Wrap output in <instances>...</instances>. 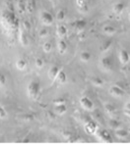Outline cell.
Segmentation results:
<instances>
[{"label":"cell","instance_id":"1","mask_svg":"<svg viewBox=\"0 0 130 146\" xmlns=\"http://www.w3.org/2000/svg\"><path fill=\"white\" fill-rule=\"evenodd\" d=\"M28 95L31 99H37L41 92V84L38 80H32L27 87Z\"/></svg>","mask_w":130,"mask_h":146},{"label":"cell","instance_id":"2","mask_svg":"<svg viewBox=\"0 0 130 146\" xmlns=\"http://www.w3.org/2000/svg\"><path fill=\"white\" fill-rule=\"evenodd\" d=\"M2 19H3V22L7 25V27L9 28L13 29L15 30L17 27V21H16V18L15 16L12 14V13L8 12V11H5L3 13V16H2Z\"/></svg>","mask_w":130,"mask_h":146},{"label":"cell","instance_id":"3","mask_svg":"<svg viewBox=\"0 0 130 146\" xmlns=\"http://www.w3.org/2000/svg\"><path fill=\"white\" fill-rule=\"evenodd\" d=\"M97 132H98L99 139L102 140L103 142H106V143L113 142V138H111V133L107 131H106V129H100V131H97Z\"/></svg>","mask_w":130,"mask_h":146},{"label":"cell","instance_id":"4","mask_svg":"<svg viewBox=\"0 0 130 146\" xmlns=\"http://www.w3.org/2000/svg\"><path fill=\"white\" fill-rule=\"evenodd\" d=\"M80 104H81V106L84 108L85 110H87V111H93L94 110L93 101L90 100L86 96H83V97L80 98Z\"/></svg>","mask_w":130,"mask_h":146},{"label":"cell","instance_id":"5","mask_svg":"<svg viewBox=\"0 0 130 146\" xmlns=\"http://www.w3.org/2000/svg\"><path fill=\"white\" fill-rule=\"evenodd\" d=\"M41 20H42V23L44 24V26H50V25H52L53 21H54L53 16L51 15L50 13L46 12V11H44V12L42 13Z\"/></svg>","mask_w":130,"mask_h":146},{"label":"cell","instance_id":"6","mask_svg":"<svg viewBox=\"0 0 130 146\" xmlns=\"http://www.w3.org/2000/svg\"><path fill=\"white\" fill-rule=\"evenodd\" d=\"M100 64H101L102 69L107 72L111 71V69H113V60L109 57H103Z\"/></svg>","mask_w":130,"mask_h":146},{"label":"cell","instance_id":"7","mask_svg":"<svg viewBox=\"0 0 130 146\" xmlns=\"http://www.w3.org/2000/svg\"><path fill=\"white\" fill-rule=\"evenodd\" d=\"M109 92L113 97H122L124 95V90L122 88H120L119 86H117V85H113V86L109 87Z\"/></svg>","mask_w":130,"mask_h":146},{"label":"cell","instance_id":"8","mask_svg":"<svg viewBox=\"0 0 130 146\" xmlns=\"http://www.w3.org/2000/svg\"><path fill=\"white\" fill-rule=\"evenodd\" d=\"M85 131L89 134H94L98 131V125L93 121H89L85 123Z\"/></svg>","mask_w":130,"mask_h":146},{"label":"cell","instance_id":"9","mask_svg":"<svg viewBox=\"0 0 130 146\" xmlns=\"http://www.w3.org/2000/svg\"><path fill=\"white\" fill-rule=\"evenodd\" d=\"M119 61H120V63H121L122 65L128 64L129 61H130L129 53L127 52L126 50H124V49L119 52Z\"/></svg>","mask_w":130,"mask_h":146},{"label":"cell","instance_id":"10","mask_svg":"<svg viewBox=\"0 0 130 146\" xmlns=\"http://www.w3.org/2000/svg\"><path fill=\"white\" fill-rule=\"evenodd\" d=\"M76 5H77L78 10L82 13H86L89 9L87 0H76Z\"/></svg>","mask_w":130,"mask_h":146},{"label":"cell","instance_id":"11","mask_svg":"<svg viewBox=\"0 0 130 146\" xmlns=\"http://www.w3.org/2000/svg\"><path fill=\"white\" fill-rule=\"evenodd\" d=\"M56 82H58L59 84H64L65 82H67V76H66V73L63 71V70H60L59 73L57 74L56 78H55V80Z\"/></svg>","mask_w":130,"mask_h":146},{"label":"cell","instance_id":"12","mask_svg":"<svg viewBox=\"0 0 130 146\" xmlns=\"http://www.w3.org/2000/svg\"><path fill=\"white\" fill-rule=\"evenodd\" d=\"M60 70H61V69H60V67L52 66L48 71V78H50L51 80H54L55 78H56V76H57V74L59 73Z\"/></svg>","mask_w":130,"mask_h":146},{"label":"cell","instance_id":"13","mask_svg":"<svg viewBox=\"0 0 130 146\" xmlns=\"http://www.w3.org/2000/svg\"><path fill=\"white\" fill-rule=\"evenodd\" d=\"M86 24L87 23L85 20H76L72 25L78 31H84L85 27H86Z\"/></svg>","mask_w":130,"mask_h":146},{"label":"cell","instance_id":"14","mask_svg":"<svg viewBox=\"0 0 130 146\" xmlns=\"http://www.w3.org/2000/svg\"><path fill=\"white\" fill-rule=\"evenodd\" d=\"M19 40L23 45H28L29 40H28V36H27L26 31L23 30V29H20V33H19Z\"/></svg>","mask_w":130,"mask_h":146},{"label":"cell","instance_id":"15","mask_svg":"<svg viewBox=\"0 0 130 146\" xmlns=\"http://www.w3.org/2000/svg\"><path fill=\"white\" fill-rule=\"evenodd\" d=\"M115 136L118 139H124L128 136V131L123 129H115Z\"/></svg>","mask_w":130,"mask_h":146},{"label":"cell","instance_id":"16","mask_svg":"<svg viewBox=\"0 0 130 146\" xmlns=\"http://www.w3.org/2000/svg\"><path fill=\"white\" fill-rule=\"evenodd\" d=\"M124 8H125V5H124V3H123V2H117V3H116L115 5L113 6V12H114V14L120 15L123 12Z\"/></svg>","mask_w":130,"mask_h":146},{"label":"cell","instance_id":"17","mask_svg":"<svg viewBox=\"0 0 130 146\" xmlns=\"http://www.w3.org/2000/svg\"><path fill=\"white\" fill-rule=\"evenodd\" d=\"M57 47H58V51H59L60 54H64L66 52L67 50V43L66 41L63 39H60L59 41H58V44H57Z\"/></svg>","mask_w":130,"mask_h":146},{"label":"cell","instance_id":"18","mask_svg":"<svg viewBox=\"0 0 130 146\" xmlns=\"http://www.w3.org/2000/svg\"><path fill=\"white\" fill-rule=\"evenodd\" d=\"M56 33H57V35L59 37H64L65 35H67V29H66V27L63 26V25H59V26H57Z\"/></svg>","mask_w":130,"mask_h":146},{"label":"cell","instance_id":"19","mask_svg":"<svg viewBox=\"0 0 130 146\" xmlns=\"http://www.w3.org/2000/svg\"><path fill=\"white\" fill-rule=\"evenodd\" d=\"M67 111V107L66 105L64 104H60V105H55V113L57 114V115H63V114L66 113Z\"/></svg>","mask_w":130,"mask_h":146},{"label":"cell","instance_id":"20","mask_svg":"<svg viewBox=\"0 0 130 146\" xmlns=\"http://www.w3.org/2000/svg\"><path fill=\"white\" fill-rule=\"evenodd\" d=\"M111 44H113V40H111V39L107 40V41H105L104 43H102V45H101V47H100L101 52L105 53V52H107V51H109V48H111Z\"/></svg>","mask_w":130,"mask_h":146},{"label":"cell","instance_id":"21","mask_svg":"<svg viewBox=\"0 0 130 146\" xmlns=\"http://www.w3.org/2000/svg\"><path fill=\"white\" fill-rule=\"evenodd\" d=\"M16 67H17L18 70H20V71H23V70H25V69H26V67H27L26 60L18 59L16 61Z\"/></svg>","mask_w":130,"mask_h":146},{"label":"cell","instance_id":"22","mask_svg":"<svg viewBox=\"0 0 130 146\" xmlns=\"http://www.w3.org/2000/svg\"><path fill=\"white\" fill-rule=\"evenodd\" d=\"M103 31H104V33L107 35H113L116 33L115 28H113V26H106L103 29Z\"/></svg>","mask_w":130,"mask_h":146},{"label":"cell","instance_id":"23","mask_svg":"<svg viewBox=\"0 0 130 146\" xmlns=\"http://www.w3.org/2000/svg\"><path fill=\"white\" fill-rule=\"evenodd\" d=\"M91 58H92V54L88 52V51H84V52H82L81 55H80V59H81L83 62H89Z\"/></svg>","mask_w":130,"mask_h":146},{"label":"cell","instance_id":"24","mask_svg":"<svg viewBox=\"0 0 130 146\" xmlns=\"http://www.w3.org/2000/svg\"><path fill=\"white\" fill-rule=\"evenodd\" d=\"M105 110H106V112L107 114H109V115H114V114L116 113V109L111 104L105 105Z\"/></svg>","mask_w":130,"mask_h":146},{"label":"cell","instance_id":"25","mask_svg":"<svg viewBox=\"0 0 130 146\" xmlns=\"http://www.w3.org/2000/svg\"><path fill=\"white\" fill-rule=\"evenodd\" d=\"M91 80H92V84L96 85V86H103L104 85V80L99 77H93Z\"/></svg>","mask_w":130,"mask_h":146},{"label":"cell","instance_id":"26","mask_svg":"<svg viewBox=\"0 0 130 146\" xmlns=\"http://www.w3.org/2000/svg\"><path fill=\"white\" fill-rule=\"evenodd\" d=\"M109 127H111V129H114V131L120 127V123L116 120H111L109 123Z\"/></svg>","mask_w":130,"mask_h":146},{"label":"cell","instance_id":"27","mask_svg":"<svg viewBox=\"0 0 130 146\" xmlns=\"http://www.w3.org/2000/svg\"><path fill=\"white\" fill-rule=\"evenodd\" d=\"M17 8L20 13H24L26 11V4H24L23 1H18L17 2Z\"/></svg>","mask_w":130,"mask_h":146},{"label":"cell","instance_id":"28","mask_svg":"<svg viewBox=\"0 0 130 146\" xmlns=\"http://www.w3.org/2000/svg\"><path fill=\"white\" fill-rule=\"evenodd\" d=\"M42 49H44V52L46 53H49L51 51V49H52V44L50 43V42H46V43L44 44V46H42Z\"/></svg>","mask_w":130,"mask_h":146},{"label":"cell","instance_id":"29","mask_svg":"<svg viewBox=\"0 0 130 146\" xmlns=\"http://www.w3.org/2000/svg\"><path fill=\"white\" fill-rule=\"evenodd\" d=\"M23 30H25L26 31H30V29H31V24H30V22L29 21H23L22 22V27H21Z\"/></svg>","mask_w":130,"mask_h":146},{"label":"cell","instance_id":"30","mask_svg":"<svg viewBox=\"0 0 130 146\" xmlns=\"http://www.w3.org/2000/svg\"><path fill=\"white\" fill-rule=\"evenodd\" d=\"M6 82H7L6 76L2 72H0V86H4L6 84Z\"/></svg>","mask_w":130,"mask_h":146},{"label":"cell","instance_id":"31","mask_svg":"<svg viewBox=\"0 0 130 146\" xmlns=\"http://www.w3.org/2000/svg\"><path fill=\"white\" fill-rule=\"evenodd\" d=\"M56 19L58 21H63L65 19V12L63 10H60L57 12V15H56Z\"/></svg>","mask_w":130,"mask_h":146},{"label":"cell","instance_id":"32","mask_svg":"<svg viewBox=\"0 0 130 146\" xmlns=\"http://www.w3.org/2000/svg\"><path fill=\"white\" fill-rule=\"evenodd\" d=\"M6 117H7V112L4 109V107L0 105V119H5Z\"/></svg>","mask_w":130,"mask_h":146},{"label":"cell","instance_id":"33","mask_svg":"<svg viewBox=\"0 0 130 146\" xmlns=\"http://www.w3.org/2000/svg\"><path fill=\"white\" fill-rule=\"evenodd\" d=\"M44 60H42V58H38V59L36 60V66H37L39 69L42 68V67H44Z\"/></svg>","mask_w":130,"mask_h":146},{"label":"cell","instance_id":"34","mask_svg":"<svg viewBox=\"0 0 130 146\" xmlns=\"http://www.w3.org/2000/svg\"><path fill=\"white\" fill-rule=\"evenodd\" d=\"M65 102H66V101H65L64 98H62V97H60V98H56V99H54V100H53V104H54V105H60V104H64Z\"/></svg>","mask_w":130,"mask_h":146},{"label":"cell","instance_id":"35","mask_svg":"<svg viewBox=\"0 0 130 146\" xmlns=\"http://www.w3.org/2000/svg\"><path fill=\"white\" fill-rule=\"evenodd\" d=\"M48 35V31L46 29H42L41 31H40V36L41 37H46Z\"/></svg>","mask_w":130,"mask_h":146},{"label":"cell","instance_id":"36","mask_svg":"<svg viewBox=\"0 0 130 146\" xmlns=\"http://www.w3.org/2000/svg\"><path fill=\"white\" fill-rule=\"evenodd\" d=\"M124 114H125V115H126L127 117H130V110H128V109H125Z\"/></svg>","mask_w":130,"mask_h":146},{"label":"cell","instance_id":"37","mask_svg":"<svg viewBox=\"0 0 130 146\" xmlns=\"http://www.w3.org/2000/svg\"><path fill=\"white\" fill-rule=\"evenodd\" d=\"M125 109L130 110V102H129V103H127V104H126V108H125Z\"/></svg>","mask_w":130,"mask_h":146},{"label":"cell","instance_id":"38","mask_svg":"<svg viewBox=\"0 0 130 146\" xmlns=\"http://www.w3.org/2000/svg\"><path fill=\"white\" fill-rule=\"evenodd\" d=\"M51 1H52V2H54V1H56V0H51Z\"/></svg>","mask_w":130,"mask_h":146},{"label":"cell","instance_id":"39","mask_svg":"<svg viewBox=\"0 0 130 146\" xmlns=\"http://www.w3.org/2000/svg\"><path fill=\"white\" fill-rule=\"evenodd\" d=\"M129 21H130V13H129Z\"/></svg>","mask_w":130,"mask_h":146},{"label":"cell","instance_id":"40","mask_svg":"<svg viewBox=\"0 0 130 146\" xmlns=\"http://www.w3.org/2000/svg\"><path fill=\"white\" fill-rule=\"evenodd\" d=\"M128 133H130V129H129V131H128Z\"/></svg>","mask_w":130,"mask_h":146}]
</instances>
